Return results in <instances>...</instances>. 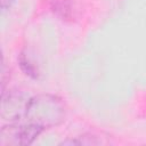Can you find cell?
<instances>
[{
	"mask_svg": "<svg viewBox=\"0 0 146 146\" xmlns=\"http://www.w3.org/2000/svg\"><path fill=\"white\" fill-rule=\"evenodd\" d=\"M14 1H15V0H0L2 10H6V9L10 8V6L14 3Z\"/></svg>",
	"mask_w": 146,
	"mask_h": 146,
	"instance_id": "obj_6",
	"label": "cell"
},
{
	"mask_svg": "<svg viewBox=\"0 0 146 146\" xmlns=\"http://www.w3.org/2000/svg\"><path fill=\"white\" fill-rule=\"evenodd\" d=\"M19 65H21L22 70L24 71V73L26 75L31 76L32 79H38L39 78L38 68L30 62V59L24 54H21V56H19Z\"/></svg>",
	"mask_w": 146,
	"mask_h": 146,
	"instance_id": "obj_4",
	"label": "cell"
},
{
	"mask_svg": "<svg viewBox=\"0 0 146 146\" xmlns=\"http://www.w3.org/2000/svg\"><path fill=\"white\" fill-rule=\"evenodd\" d=\"M72 7L73 6H72V1L71 0H56L52 3L54 13H56L63 19L72 17V15H73Z\"/></svg>",
	"mask_w": 146,
	"mask_h": 146,
	"instance_id": "obj_3",
	"label": "cell"
},
{
	"mask_svg": "<svg viewBox=\"0 0 146 146\" xmlns=\"http://www.w3.org/2000/svg\"><path fill=\"white\" fill-rule=\"evenodd\" d=\"M99 144V141L96 139L92 135H83L78 137L76 139H67L63 141L60 145H96Z\"/></svg>",
	"mask_w": 146,
	"mask_h": 146,
	"instance_id": "obj_5",
	"label": "cell"
},
{
	"mask_svg": "<svg viewBox=\"0 0 146 146\" xmlns=\"http://www.w3.org/2000/svg\"><path fill=\"white\" fill-rule=\"evenodd\" d=\"M27 100H24L23 95L18 92H10L7 97L2 96L1 116L11 122H19V120L25 115Z\"/></svg>",
	"mask_w": 146,
	"mask_h": 146,
	"instance_id": "obj_2",
	"label": "cell"
},
{
	"mask_svg": "<svg viewBox=\"0 0 146 146\" xmlns=\"http://www.w3.org/2000/svg\"><path fill=\"white\" fill-rule=\"evenodd\" d=\"M27 123L46 130L59 125L66 117V105L62 98L50 94H40L27 100L25 110Z\"/></svg>",
	"mask_w": 146,
	"mask_h": 146,
	"instance_id": "obj_1",
	"label": "cell"
}]
</instances>
